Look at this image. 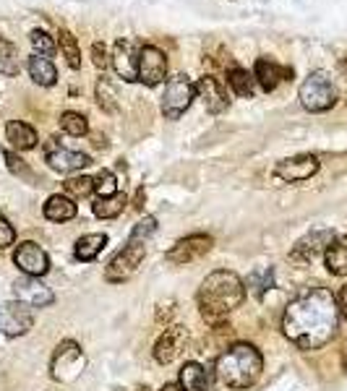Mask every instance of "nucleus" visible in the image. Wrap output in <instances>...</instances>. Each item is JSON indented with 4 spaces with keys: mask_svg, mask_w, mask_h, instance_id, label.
Returning <instances> with one entry per match:
<instances>
[{
    "mask_svg": "<svg viewBox=\"0 0 347 391\" xmlns=\"http://www.w3.org/2000/svg\"><path fill=\"white\" fill-rule=\"evenodd\" d=\"M335 229H314L295 243L293 250H290V259L298 261V263H311L316 256L326 253V248L335 243Z\"/></svg>",
    "mask_w": 347,
    "mask_h": 391,
    "instance_id": "nucleus-9",
    "label": "nucleus"
},
{
    "mask_svg": "<svg viewBox=\"0 0 347 391\" xmlns=\"http://www.w3.org/2000/svg\"><path fill=\"white\" fill-rule=\"evenodd\" d=\"M29 42H32L34 47V55H44V58H50V55L55 53V40L50 37L47 32H42V29H34L32 34H29Z\"/></svg>",
    "mask_w": 347,
    "mask_h": 391,
    "instance_id": "nucleus-32",
    "label": "nucleus"
},
{
    "mask_svg": "<svg viewBox=\"0 0 347 391\" xmlns=\"http://www.w3.org/2000/svg\"><path fill=\"white\" fill-rule=\"evenodd\" d=\"M105 245H108V235L105 232H92V235H84V238L76 240L74 253H76L78 261L89 263V261H94L105 250Z\"/></svg>",
    "mask_w": 347,
    "mask_h": 391,
    "instance_id": "nucleus-25",
    "label": "nucleus"
},
{
    "mask_svg": "<svg viewBox=\"0 0 347 391\" xmlns=\"http://www.w3.org/2000/svg\"><path fill=\"white\" fill-rule=\"evenodd\" d=\"M167 76V58L162 50H157L154 44H144L139 50V81L146 87L162 84Z\"/></svg>",
    "mask_w": 347,
    "mask_h": 391,
    "instance_id": "nucleus-8",
    "label": "nucleus"
},
{
    "mask_svg": "<svg viewBox=\"0 0 347 391\" xmlns=\"http://www.w3.org/2000/svg\"><path fill=\"white\" fill-rule=\"evenodd\" d=\"M144 256H146V243L128 240V243H126V248L120 250L118 256H115V259L108 263V269H105V279H108V282H112V284L130 279L133 274L139 272Z\"/></svg>",
    "mask_w": 347,
    "mask_h": 391,
    "instance_id": "nucleus-5",
    "label": "nucleus"
},
{
    "mask_svg": "<svg viewBox=\"0 0 347 391\" xmlns=\"http://www.w3.org/2000/svg\"><path fill=\"white\" fill-rule=\"evenodd\" d=\"M228 84L238 97H253V76L243 68H230L228 71Z\"/></svg>",
    "mask_w": 347,
    "mask_h": 391,
    "instance_id": "nucleus-28",
    "label": "nucleus"
},
{
    "mask_svg": "<svg viewBox=\"0 0 347 391\" xmlns=\"http://www.w3.org/2000/svg\"><path fill=\"white\" fill-rule=\"evenodd\" d=\"M6 139L19 149V152H26V149H34L37 146V130L29 125V123H24V120H11L8 125H6Z\"/></svg>",
    "mask_w": 347,
    "mask_h": 391,
    "instance_id": "nucleus-21",
    "label": "nucleus"
},
{
    "mask_svg": "<svg viewBox=\"0 0 347 391\" xmlns=\"http://www.w3.org/2000/svg\"><path fill=\"white\" fill-rule=\"evenodd\" d=\"M92 58H94V65H97V68H105V65H108V50H105V44L102 42L92 44Z\"/></svg>",
    "mask_w": 347,
    "mask_h": 391,
    "instance_id": "nucleus-39",
    "label": "nucleus"
},
{
    "mask_svg": "<svg viewBox=\"0 0 347 391\" xmlns=\"http://www.w3.org/2000/svg\"><path fill=\"white\" fill-rule=\"evenodd\" d=\"M180 389L183 391H214L212 376L198 363H185L180 368Z\"/></svg>",
    "mask_w": 347,
    "mask_h": 391,
    "instance_id": "nucleus-20",
    "label": "nucleus"
},
{
    "mask_svg": "<svg viewBox=\"0 0 347 391\" xmlns=\"http://www.w3.org/2000/svg\"><path fill=\"white\" fill-rule=\"evenodd\" d=\"M319 173V159L314 154H301V157H290L282 159L274 167V175L285 180V183H303L308 177H314Z\"/></svg>",
    "mask_w": 347,
    "mask_h": 391,
    "instance_id": "nucleus-13",
    "label": "nucleus"
},
{
    "mask_svg": "<svg viewBox=\"0 0 347 391\" xmlns=\"http://www.w3.org/2000/svg\"><path fill=\"white\" fill-rule=\"evenodd\" d=\"M65 191L71 196H89L94 191V180L87 177V175H81V177H71V180H65Z\"/></svg>",
    "mask_w": 347,
    "mask_h": 391,
    "instance_id": "nucleus-36",
    "label": "nucleus"
},
{
    "mask_svg": "<svg viewBox=\"0 0 347 391\" xmlns=\"http://www.w3.org/2000/svg\"><path fill=\"white\" fill-rule=\"evenodd\" d=\"M246 297V284L235 272L219 269L212 272L201 282L198 290V308L209 324H219L222 318H228L230 311H235Z\"/></svg>",
    "mask_w": 347,
    "mask_h": 391,
    "instance_id": "nucleus-2",
    "label": "nucleus"
},
{
    "mask_svg": "<svg viewBox=\"0 0 347 391\" xmlns=\"http://www.w3.org/2000/svg\"><path fill=\"white\" fill-rule=\"evenodd\" d=\"M44 159H47V164H50L53 170H58V173H76L81 167L92 164V159H89L87 154L65 149V146L58 144V139H50V141H47V146H44Z\"/></svg>",
    "mask_w": 347,
    "mask_h": 391,
    "instance_id": "nucleus-12",
    "label": "nucleus"
},
{
    "mask_svg": "<svg viewBox=\"0 0 347 391\" xmlns=\"http://www.w3.org/2000/svg\"><path fill=\"white\" fill-rule=\"evenodd\" d=\"M196 92L204 97V107L206 112H212V115H219V112H225L230 105L228 99V89L225 84L214 76H204L198 78V84H196Z\"/></svg>",
    "mask_w": 347,
    "mask_h": 391,
    "instance_id": "nucleus-17",
    "label": "nucleus"
},
{
    "mask_svg": "<svg viewBox=\"0 0 347 391\" xmlns=\"http://www.w3.org/2000/svg\"><path fill=\"white\" fill-rule=\"evenodd\" d=\"M337 305H339V313H342V318L347 321V284L339 290V295H337Z\"/></svg>",
    "mask_w": 347,
    "mask_h": 391,
    "instance_id": "nucleus-40",
    "label": "nucleus"
},
{
    "mask_svg": "<svg viewBox=\"0 0 347 391\" xmlns=\"http://www.w3.org/2000/svg\"><path fill=\"white\" fill-rule=\"evenodd\" d=\"M196 97V84L188 76H173L167 81L162 94V115L167 120H178L185 110L191 107V102Z\"/></svg>",
    "mask_w": 347,
    "mask_h": 391,
    "instance_id": "nucleus-6",
    "label": "nucleus"
},
{
    "mask_svg": "<svg viewBox=\"0 0 347 391\" xmlns=\"http://www.w3.org/2000/svg\"><path fill=\"white\" fill-rule=\"evenodd\" d=\"M60 130H65L68 136H87L89 123L81 112H63L60 115Z\"/></svg>",
    "mask_w": 347,
    "mask_h": 391,
    "instance_id": "nucleus-30",
    "label": "nucleus"
},
{
    "mask_svg": "<svg viewBox=\"0 0 347 391\" xmlns=\"http://www.w3.org/2000/svg\"><path fill=\"white\" fill-rule=\"evenodd\" d=\"M19 71H22L19 50H16L8 40L0 37V73H3V76H19Z\"/></svg>",
    "mask_w": 347,
    "mask_h": 391,
    "instance_id": "nucleus-26",
    "label": "nucleus"
},
{
    "mask_svg": "<svg viewBox=\"0 0 347 391\" xmlns=\"http://www.w3.org/2000/svg\"><path fill=\"white\" fill-rule=\"evenodd\" d=\"M324 261H326L329 274H335V277H345L347 274V235L335 238V243L326 248Z\"/></svg>",
    "mask_w": 347,
    "mask_h": 391,
    "instance_id": "nucleus-24",
    "label": "nucleus"
},
{
    "mask_svg": "<svg viewBox=\"0 0 347 391\" xmlns=\"http://www.w3.org/2000/svg\"><path fill=\"white\" fill-rule=\"evenodd\" d=\"M183 342H185V331L180 329V326L167 329L162 337H160V342L154 345V360L162 363V365L173 363V360L178 358V352L183 349Z\"/></svg>",
    "mask_w": 347,
    "mask_h": 391,
    "instance_id": "nucleus-19",
    "label": "nucleus"
},
{
    "mask_svg": "<svg viewBox=\"0 0 347 391\" xmlns=\"http://www.w3.org/2000/svg\"><path fill=\"white\" fill-rule=\"evenodd\" d=\"M13 263L24 272V277H44L50 272V259L37 243L26 240V243H19V248L13 253Z\"/></svg>",
    "mask_w": 347,
    "mask_h": 391,
    "instance_id": "nucleus-10",
    "label": "nucleus"
},
{
    "mask_svg": "<svg viewBox=\"0 0 347 391\" xmlns=\"http://www.w3.org/2000/svg\"><path fill=\"white\" fill-rule=\"evenodd\" d=\"M339 326L337 297L324 287H308L290 300L282 315L285 337L301 349H319L332 342Z\"/></svg>",
    "mask_w": 347,
    "mask_h": 391,
    "instance_id": "nucleus-1",
    "label": "nucleus"
},
{
    "mask_svg": "<svg viewBox=\"0 0 347 391\" xmlns=\"http://www.w3.org/2000/svg\"><path fill=\"white\" fill-rule=\"evenodd\" d=\"M157 229V219L154 217H144L142 222H136V227L130 229V238L128 240H139V243H146V240L154 235Z\"/></svg>",
    "mask_w": 347,
    "mask_h": 391,
    "instance_id": "nucleus-35",
    "label": "nucleus"
},
{
    "mask_svg": "<svg viewBox=\"0 0 347 391\" xmlns=\"http://www.w3.org/2000/svg\"><path fill=\"white\" fill-rule=\"evenodd\" d=\"M6 162H8V167H11V173L22 175V177H26V180H32V170L26 167V162H24L19 154L6 152Z\"/></svg>",
    "mask_w": 347,
    "mask_h": 391,
    "instance_id": "nucleus-37",
    "label": "nucleus"
},
{
    "mask_svg": "<svg viewBox=\"0 0 347 391\" xmlns=\"http://www.w3.org/2000/svg\"><path fill=\"white\" fill-rule=\"evenodd\" d=\"M298 97H301V105H303L308 112H326V110L335 107L337 89H335V84H332L329 73L314 71V73L301 84Z\"/></svg>",
    "mask_w": 347,
    "mask_h": 391,
    "instance_id": "nucleus-4",
    "label": "nucleus"
},
{
    "mask_svg": "<svg viewBox=\"0 0 347 391\" xmlns=\"http://www.w3.org/2000/svg\"><path fill=\"white\" fill-rule=\"evenodd\" d=\"M26 71H29L34 84H40V87H55V81H58V71L50 63V58H44V55H32L26 60Z\"/></svg>",
    "mask_w": 347,
    "mask_h": 391,
    "instance_id": "nucleus-22",
    "label": "nucleus"
},
{
    "mask_svg": "<svg viewBox=\"0 0 347 391\" xmlns=\"http://www.w3.org/2000/svg\"><path fill=\"white\" fill-rule=\"evenodd\" d=\"M94 191L99 193V198H110V196L118 193V180H115V173H112V170H102V173L94 177Z\"/></svg>",
    "mask_w": 347,
    "mask_h": 391,
    "instance_id": "nucleus-33",
    "label": "nucleus"
},
{
    "mask_svg": "<svg viewBox=\"0 0 347 391\" xmlns=\"http://www.w3.org/2000/svg\"><path fill=\"white\" fill-rule=\"evenodd\" d=\"M42 211L50 222H68V219L76 217V204H74V198H68V196L55 193L47 198V204H44Z\"/></svg>",
    "mask_w": 347,
    "mask_h": 391,
    "instance_id": "nucleus-23",
    "label": "nucleus"
},
{
    "mask_svg": "<svg viewBox=\"0 0 347 391\" xmlns=\"http://www.w3.org/2000/svg\"><path fill=\"white\" fill-rule=\"evenodd\" d=\"M34 324V315L26 303H6L0 305V331L8 337H22Z\"/></svg>",
    "mask_w": 347,
    "mask_h": 391,
    "instance_id": "nucleus-11",
    "label": "nucleus"
},
{
    "mask_svg": "<svg viewBox=\"0 0 347 391\" xmlns=\"http://www.w3.org/2000/svg\"><path fill=\"white\" fill-rule=\"evenodd\" d=\"M209 250H212V238L198 232V235H188V238L178 240L173 248L164 253V259L170 263H191V261L201 259Z\"/></svg>",
    "mask_w": 347,
    "mask_h": 391,
    "instance_id": "nucleus-14",
    "label": "nucleus"
},
{
    "mask_svg": "<svg viewBox=\"0 0 347 391\" xmlns=\"http://www.w3.org/2000/svg\"><path fill=\"white\" fill-rule=\"evenodd\" d=\"M293 78V68H280V65L269 60V58H259L256 65H253V78L261 84L264 92H274L277 84L282 81V78Z\"/></svg>",
    "mask_w": 347,
    "mask_h": 391,
    "instance_id": "nucleus-18",
    "label": "nucleus"
},
{
    "mask_svg": "<svg viewBox=\"0 0 347 391\" xmlns=\"http://www.w3.org/2000/svg\"><path fill=\"white\" fill-rule=\"evenodd\" d=\"M60 53H63L65 58V63L71 65L74 71L76 68H81V50H78V42H76V37L71 32H65V29H60Z\"/></svg>",
    "mask_w": 347,
    "mask_h": 391,
    "instance_id": "nucleus-29",
    "label": "nucleus"
},
{
    "mask_svg": "<svg viewBox=\"0 0 347 391\" xmlns=\"http://www.w3.org/2000/svg\"><path fill=\"white\" fill-rule=\"evenodd\" d=\"M13 243H16V229H13L8 219L0 214V248H8Z\"/></svg>",
    "mask_w": 347,
    "mask_h": 391,
    "instance_id": "nucleus-38",
    "label": "nucleus"
},
{
    "mask_svg": "<svg viewBox=\"0 0 347 391\" xmlns=\"http://www.w3.org/2000/svg\"><path fill=\"white\" fill-rule=\"evenodd\" d=\"M248 290L256 297H264L266 290H271V284H274V269H261V272H251L248 274Z\"/></svg>",
    "mask_w": 347,
    "mask_h": 391,
    "instance_id": "nucleus-31",
    "label": "nucleus"
},
{
    "mask_svg": "<svg viewBox=\"0 0 347 391\" xmlns=\"http://www.w3.org/2000/svg\"><path fill=\"white\" fill-rule=\"evenodd\" d=\"M84 368V352L76 342H60L58 349H55L53 358V379L55 381H74Z\"/></svg>",
    "mask_w": 347,
    "mask_h": 391,
    "instance_id": "nucleus-7",
    "label": "nucleus"
},
{
    "mask_svg": "<svg viewBox=\"0 0 347 391\" xmlns=\"http://www.w3.org/2000/svg\"><path fill=\"white\" fill-rule=\"evenodd\" d=\"M160 391H183V389H180V383H164Z\"/></svg>",
    "mask_w": 347,
    "mask_h": 391,
    "instance_id": "nucleus-41",
    "label": "nucleus"
},
{
    "mask_svg": "<svg viewBox=\"0 0 347 391\" xmlns=\"http://www.w3.org/2000/svg\"><path fill=\"white\" fill-rule=\"evenodd\" d=\"M97 102L105 112H118V102H115V89L110 87L108 81L97 84Z\"/></svg>",
    "mask_w": 347,
    "mask_h": 391,
    "instance_id": "nucleus-34",
    "label": "nucleus"
},
{
    "mask_svg": "<svg viewBox=\"0 0 347 391\" xmlns=\"http://www.w3.org/2000/svg\"><path fill=\"white\" fill-rule=\"evenodd\" d=\"M13 290H16V297L22 303L32 305V308H47L55 300L53 290L40 282V277H22L19 282L13 284Z\"/></svg>",
    "mask_w": 347,
    "mask_h": 391,
    "instance_id": "nucleus-15",
    "label": "nucleus"
},
{
    "mask_svg": "<svg viewBox=\"0 0 347 391\" xmlns=\"http://www.w3.org/2000/svg\"><path fill=\"white\" fill-rule=\"evenodd\" d=\"M128 204V196L126 193H115L110 196V198H99L97 204H94V214L99 219H115L123 214V209Z\"/></svg>",
    "mask_w": 347,
    "mask_h": 391,
    "instance_id": "nucleus-27",
    "label": "nucleus"
},
{
    "mask_svg": "<svg viewBox=\"0 0 347 391\" xmlns=\"http://www.w3.org/2000/svg\"><path fill=\"white\" fill-rule=\"evenodd\" d=\"M264 370V358L253 345H232L217 358L214 376L228 389H248L259 381Z\"/></svg>",
    "mask_w": 347,
    "mask_h": 391,
    "instance_id": "nucleus-3",
    "label": "nucleus"
},
{
    "mask_svg": "<svg viewBox=\"0 0 347 391\" xmlns=\"http://www.w3.org/2000/svg\"><path fill=\"white\" fill-rule=\"evenodd\" d=\"M112 68L123 81H139V53L133 42H123L118 40L115 42V50H112Z\"/></svg>",
    "mask_w": 347,
    "mask_h": 391,
    "instance_id": "nucleus-16",
    "label": "nucleus"
}]
</instances>
